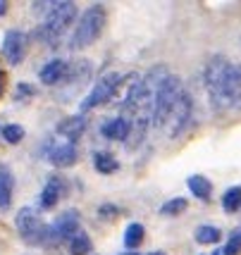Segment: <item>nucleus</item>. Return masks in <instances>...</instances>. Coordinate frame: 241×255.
Wrapping results in <instances>:
<instances>
[{
    "instance_id": "1",
    "label": "nucleus",
    "mask_w": 241,
    "mask_h": 255,
    "mask_svg": "<svg viewBox=\"0 0 241 255\" xmlns=\"http://www.w3.org/2000/svg\"><path fill=\"white\" fill-rule=\"evenodd\" d=\"M203 81L210 105L218 112L241 105V65L230 62L225 55H213L206 65Z\"/></svg>"
},
{
    "instance_id": "2",
    "label": "nucleus",
    "mask_w": 241,
    "mask_h": 255,
    "mask_svg": "<svg viewBox=\"0 0 241 255\" xmlns=\"http://www.w3.org/2000/svg\"><path fill=\"white\" fill-rule=\"evenodd\" d=\"M77 19V5L74 2H53V7L45 14V22L38 29L41 41L48 45H57V41L65 36V31L69 29V24Z\"/></svg>"
},
{
    "instance_id": "3",
    "label": "nucleus",
    "mask_w": 241,
    "mask_h": 255,
    "mask_svg": "<svg viewBox=\"0 0 241 255\" xmlns=\"http://www.w3.org/2000/svg\"><path fill=\"white\" fill-rule=\"evenodd\" d=\"M103 26H105V10L100 5H93L86 12H81L72 36V50H84L91 43H96V38L103 33Z\"/></svg>"
},
{
    "instance_id": "4",
    "label": "nucleus",
    "mask_w": 241,
    "mask_h": 255,
    "mask_svg": "<svg viewBox=\"0 0 241 255\" xmlns=\"http://www.w3.org/2000/svg\"><path fill=\"white\" fill-rule=\"evenodd\" d=\"M179 93H182V79L177 77V74H170L167 81H165L160 91H158V98H155V112H153V124L155 129H163L165 122H167V115L172 110V105L177 103L179 98Z\"/></svg>"
},
{
    "instance_id": "5",
    "label": "nucleus",
    "mask_w": 241,
    "mask_h": 255,
    "mask_svg": "<svg viewBox=\"0 0 241 255\" xmlns=\"http://www.w3.org/2000/svg\"><path fill=\"white\" fill-rule=\"evenodd\" d=\"M139 89H141V74L129 72L127 77L120 79V84H117V89H115L108 105L122 110V117H129L134 105H136V98H139Z\"/></svg>"
},
{
    "instance_id": "6",
    "label": "nucleus",
    "mask_w": 241,
    "mask_h": 255,
    "mask_svg": "<svg viewBox=\"0 0 241 255\" xmlns=\"http://www.w3.org/2000/svg\"><path fill=\"white\" fill-rule=\"evenodd\" d=\"M14 227L26 244H43L48 239V227H43L41 212L36 208H22L14 217Z\"/></svg>"
},
{
    "instance_id": "7",
    "label": "nucleus",
    "mask_w": 241,
    "mask_h": 255,
    "mask_svg": "<svg viewBox=\"0 0 241 255\" xmlns=\"http://www.w3.org/2000/svg\"><path fill=\"white\" fill-rule=\"evenodd\" d=\"M120 79H122V74H117V72H105L103 77L96 79L93 89L88 91V96L81 100V105H79L81 112H88V110H93V108H98V105L110 103L112 93H115L117 84H120Z\"/></svg>"
},
{
    "instance_id": "8",
    "label": "nucleus",
    "mask_w": 241,
    "mask_h": 255,
    "mask_svg": "<svg viewBox=\"0 0 241 255\" xmlns=\"http://www.w3.org/2000/svg\"><path fill=\"white\" fill-rule=\"evenodd\" d=\"M191 115H194V98H191V93L182 91L179 98H177V103L172 105L170 115H167V122H165V127H167V136H170V138H177V136L189 127Z\"/></svg>"
},
{
    "instance_id": "9",
    "label": "nucleus",
    "mask_w": 241,
    "mask_h": 255,
    "mask_svg": "<svg viewBox=\"0 0 241 255\" xmlns=\"http://www.w3.org/2000/svg\"><path fill=\"white\" fill-rule=\"evenodd\" d=\"M79 224H81V217H79L77 210H67L62 215H57L53 220V224L48 227V239L45 241H53V244L69 241L79 232Z\"/></svg>"
},
{
    "instance_id": "10",
    "label": "nucleus",
    "mask_w": 241,
    "mask_h": 255,
    "mask_svg": "<svg viewBox=\"0 0 241 255\" xmlns=\"http://www.w3.org/2000/svg\"><path fill=\"white\" fill-rule=\"evenodd\" d=\"M2 55L10 65H19L26 55V33L24 31H12L5 33V41H2Z\"/></svg>"
},
{
    "instance_id": "11",
    "label": "nucleus",
    "mask_w": 241,
    "mask_h": 255,
    "mask_svg": "<svg viewBox=\"0 0 241 255\" xmlns=\"http://www.w3.org/2000/svg\"><path fill=\"white\" fill-rule=\"evenodd\" d=\"M77 145L69 143V141H62V143H55L50 145V150H48V160L53 162L55 167H72L77 162Z\"/></svg>"
},
{
    "instance_id": "12",
    "label": "nucleus",
    "mask_w": 241,
    "mask_h": 255,
    "mask_svg": "<svg viewBox=\"0 0 241 255\" xmlns=\"http://www.w3.org/2000/svg\"><path fill=\"white\" fill-rule=\"evenodd\" d=\"M67 74V62L65 60H50V62H45L41 67V72H38V79L43 81L45 86H57V84H62V79Z\"/></svg>"
},
{
    "instance_id": "13",
    "label": "nucleus",
    "mask_w": 241,
    "mask_h": 255,
    "mask_svg": "<svg viewBox=\"0 0 241 255\" xmlns=\"http://www.w3.org/2000/svg\"><path fill=\"white\" fill-rule=\"evenodd\" d=\"M129 131H132V122L127 120V117H115V120H108V122L103 124V136L108 138V141H127L129 138Z\"/></svg>"
},
{
    "instance_id": "14",
    "label": "nucleus",
    "mask_w": 241,
    "mask_h": 255,
    "mask_svg": "<svg viewBox=\"0 0 241 255\" xmlns=\"http://www.w3.org/2000/svg\"><path fill=\"white\" fill-rule=\"evenodd\" d=\"M65 181L60 177H53L48 184L43 186V191H41V196H38V203H41V208H53V205H57V200L65 196Z\"/></svg>"
},
{
    "instance_id": "15",
    "label": "nucleus",
    "mask_w": 241,
    "mask_h": 255,
    "mask_svg": "<svg viewBox=\"0 0 241 255\" xmlns=\"http://www.w3.org/2000/svg\"><path fill=\"white\" fill-rule=\"evenodd\" d=\"M84 129H86V120H84L81 115H74V117H65L62 122L57 124V133H60V136H65L69 143H74L79 136L84 133Z\"/></svg>"
},
{
    "instance_id": "16",
    "label": "nucleus",
    "mask_w": 241,
    "mask_h": 255,
    "mask_svg": "<svg viewBox=\"0 0 241 255\" xmlns=\"http://www.w3.org/2000/svg\"><path fill=\"white\" fill-rule=\"evenodd\" d=\"M187 186L191 191V196H196L198 200H210V193H213V184H210L206 177L201 174H191L187 179Z\"/></svg>"
},
{
    "instance_id": "17",
    "label": "nucleus",
    "mask_w": 241,
    "mask_h": 255,
    "mask_svg": "<svg viewBox=\"0 0 241 255\" xmlns=\"http://www.w3.org/2000/svg\"><path fill=\"white\" fill-rule=\"evenodd\" d=\"M12 189H14V179L7 167H0V210L10 208L12 203Z\"/></svg>"
},
{
    "instance_id": "18",
    "label": "nucleus",
    "mask_w": 241,
    "mask_h": 255,
    "mask_svg": "<svg viewBox=\"0 0 241 255\" xmlns=\"http://www.w3.org/2000/svg\"><path fill=\"white\" fill-rule=\"evenodd\" d=\"M93 167L98 169L100 174H112V172L120 169V162L110 153H93Z\"/></svg>"
},
{
    "instance_id": "19",
    "label": "nucleus",
    "mask_w": 241,
    "mask_h": 255,
    "mask_svg": "<svg viewBox=\"0 0 241 255\" xmlns=\"http://www.w3.org/2000/svg\"><path fill=\"white\" fill-rule=\"evenodd\" d=\"M220 239H222V232H220L218 227H213V224H201L196 229V241L203 246H210V244H218Z\"/></svg>"
},
{
    "instance_id": "20",
    "label": "nucleus",
    "mask_w": 241,
    "mask_h": 255,
    "mask_svg": "<svg viewBox=\"0 0 241 255\" xmlns=\"http://www.w3.org/2000/svg\"><path fill=\"white\" fill-rule=\"evenodd\" d=\"M143 234H146L143 224L132 222L127 227V232H124V246H127V248H139L143 241Z\"/></svg>"
},
{
    "instance_id": "21",
    "label": "nucleus",
    "mask_w": 241,
    "mask_h": 255,
    "mask_svg": "<svg viewBox=\"0 0 241 255\" xmlns=\"http://www.w3.org/2000/svg\"><path fill=\"white\" fill-rule=\"evenodd\" d=\"M69 251H72V255H88L91 253V239L84 232H77L69 239Z\"/></svg>"
},
{
    "instance_id": "22",
    "label": "nucleus",
    "mask_w": 241,
    "mask_h": 255,
    "mask_svg": "<svg viewBox=\"0 0 241 255\" xmlns=\"http://www.w3.org/2000/svg\"><path fill=\"white\" fill-rule=\"evenodd\" d=\"M239 205H241V186H232V189L225 191V196H222L225 212H234Z\"/></svg>"
},
{
    "instance_id": "23",
    "label": "nucleus",
    "mask_w": 241,
    "mask_h": 255,
    "mask_svg": "<svg viewBox=\"0 0 241 255\" xmlns=\"http://www.w3.org/2000/svg\"><path fill=\"white\" fill-rule=\"evenodd\" d=\"M184 210H187V200H184V198H172V200H167V203H163V205H160V215H165V217L182 215Z\"/></svg>"
},
{
    "instance_id": "24",
    "label": "nucleus",
    "mask_w": 241,
    "mask_h": 255,
    "mask_svg": "<svg viewBox=\"0 0 241 255\" xmlns=\"http://www.w3.org/2000/svg\"><path fill=\"white\" fill-rule=\"evenodd\" d=\"M222 251H225V255H239L241 253V227H237V229L230 234L227 246H225Z\"/></svg>"
},
{
    "instance_id": "25",
    "label": "nucleus",
    "mask_w": 241,
    "mask_h": 255,
    "mask_svg": "<svg viewBox=\"0 0 241 255\" xmlns=\"http://www.w3.org/2000/svg\"><path fill=\"white\" fill-rule=\"evenodd\" d=\"M2 138H5L7 143H19L24 138V129L19 124H7V127L2 129Z\"/></svg>"
},
{
    "instance_id": "26",
    "label": "nucleus",
    "mask_w": 241,
    "mask_h": 255,
    "mask_svg": "<svg viewBox=\"0 0 241 255\" xmlns=\"http://www.w3.org/2000/svg\"><path fill=\"white\" fill-rule=\"evenodd\" d=\"M100 217H103V220H112V217H117V208H115V205H103V208H100Z\"/></svg>"
},
{
    "instance_id": "27",
    "label": "nucleus",
    "mask_w": 241,
    "mask_h": 255,
    "mask_svg": "<svg viewBox=\"0 0 241 255\" xmlns=\"http://www.w3.org/2000/svg\"><path fill=\"white\" fill-rule=\"evenodd\" d=\"M26 96H33V89L26 86V84H19V86H17V100L26 98Z\"/></svg>"
},
{
    "instance_id": "28",
    "label": "nucleus",
    "mask_w": 241,
    "mask_h": 255,
    "mask_svg": "<svg viewBox=\"0 0 241 255\" xmlns=\"http://www.w3.org/2000/svg\"><path fill=\"white\" fill-rule=\"evenodd\" d=\"M213 255H225V251H222V248H218V251H215Z\"/></svg>"
},
{
    "instance_id": "29",
    "label": "nucleus",
    "mask_w": 241,
    "mask_h": 255,
    "mask_svg": "<svg viewBox=\"0 0 241 255\" xmlns=\"http://www.w3.org/2000/svg\"><path fill=\"white\" fill-rule=\"evenodd\" d=\"M5 5H7V2H0V12H5Z\"/></svg>"
},
{
    "instance_id": "30",
    "label": "nucleus",
    "mask_w": 241,
    "mask_h": 255,
    "mask_svg": "<svg viewBox=\"0 0 241 255\" xmlns=\"http://www.w3.org/2000/svg\"><path fill=\"white\" fill-rule=\"evenodd\" d=\"M2 79L5 77H2V72H0V91H2Z\"/></svg>"
},
{
    "instance_id": "31",
    "label": "nucleus",
    "mask_w": 241,
    "mask_h": 255,
    "mask_svg": "<svg viewBox=\"0 0 241 255\" xmlns=\"http://www.w3.org/2000/svg\"><path fill=\"white\" fill-rule=\"evenodd\" d=\"M151 255H165V253H160V251H158V253H151Z\"/></svg>"
},
{
    "instance_id": "32",
    "label": "nucleus",
    "mask_w": 241,
    "mask_h": 255,
    "mask_svg": "<svg viewBox=\"0 0 241 255\" xmlns=\"http://www.w3.org/2000/svg\"><path fill=\"white\" fill-rule=\"evenodd\" d=\"M122 255H139V253H122Z\"/></svg>"
}]
</instances>
